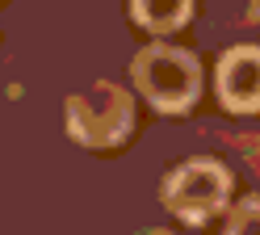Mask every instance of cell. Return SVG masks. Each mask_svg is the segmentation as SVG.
I'll list each match as a JSON object with an SVG mask.
<instances>
[{"label": "cell", "mask_w": 260, "mask_h": 235, "mask_svg": "<svg viewBox=\"0 0 260 235\" xmlns=\"http://www.w3.org/2000/svg\"><path fill=\"white\" fill-rule=\"evenodd\" d=\"M130 76H135L139 93L159 113H181L202 93V63L189 50L168 46V42H155L147 50H139L135 63H130Z\"/></svg>", "instance_id": "6da1fadb"}, {"label": "cell", "mask_w": 260, "mask_h": 235, "mask_svg": "<svg viewBox=\"0 0 260 235\" xmlns=\"http://www.w3.org/2000/svg\"><path fill=\"white\" fill-rule=\"evenodd\" d=\"M130 122H135V105L118 84H96L88 93L68 97V134L80 147H118L130 134Z\"/></svg>", "instance_id": "7a4b0ae2"}, {"label": "cell", "mask_w": 260, "mask_h": 235, "mask_svg": "<svg viewBox=\"0 0 260 235\" xmlns=\"http://www.w3.org/2000/svg\"><path fill=\"white\" fill-rule=\"evenodd\" d=\"M231 197V172L214 160H189L164 177V206L185 223L214 218Z\"/></svg>", "instance_id": "3957f363"}, {"label": "cell", "mask_w": 260, "mask_h": 235, "mask_svg": "<svg viewBox=\"0 0 260 235\" xmlns=\"http://www.w3.org/2000/svg\"><path fill=\"white\" fill-rule=\"evenodd\" d=\"M218 97L231 113L260 109V46H231L218 63Z\"/></svg>", "instance_id": "277c9868"}, {"label": "cell", "mask_w": 260, "mask_h": 235, "mask_svg": "<svg viewBox=\"0 0 260 235\" xmlns=\"http://www.w3.org/2000/svg\"><path fill=\"white\" fill-rule=\"evenodd\" d=\"M130 13L135 21L151 34H172L189 21L193 13V0H130Z\"/></svg>", "instance_id": "5b68a950"}, {"label": "cell", "mask_w": 260, "mask_h": 235, "mask_svg": "<svg viewBox=\"0 0 260 235\" xmlns=\"http://www.w3.org/2000/svg\"><path fill=\"white\" fill-rule=\"evenodd\" d=\"M226 235H260V197H248V201H239L231 210Z\"/></svg>", "instance_id": "8992f818"}]
</instances>
